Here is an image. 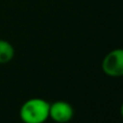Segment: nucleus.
<instances>
[{"mask_svg": "<svg viewBox=\"0 0 123 123\" xmlns=\"http://www.w3.org/2000/svg\"><path fill=\"white\" fill-rule=\"evenodd\" d=\"M102 69L105 74L112 78L123 77V49H116L104 57Z\"/></svg>", "mask_w": 123, "mask_h": 123, "instance_id": "f03ea898", "label": "nucleus"}, {"mask_svg": "<svg viewBox=\"0 0 123 123\" xmlns=\"http://www.w3.org/2000/svg\"><path fill=\"white\" fill-rule=\"evenodd\" d=\"M50 104L42 98H30L22 105L19 118L24 123H43L49 118Z\"/></svg>", "mask_w": 123, "mask_h": 123, "instance_id": "f257e3e1", "label": "nucleus"}, {"mask_svg": "<svg viewBox=\"0 0 123 123\" xmlns=\"http://www.w3.org/2000/svg\"><path fill=\"white\" fill-rule=\"evenodd\" d=\"M74 108L67 102L58 100L50 105L49 118L57 123H67L74 117Z\"/></svg>", "mask_w": 123, "mask_h": 123, "instance_id": "7ed1b4c3", "label": "nucleus"}, {"mask_svg": "<svg viewBox=\"0 0 123 123\" xmlns=\"http://www.w3.org/2000/svg\"><path fill=\"white\" fill-rule=\"evenodd\" d=\"M120 112H121V116H122V118H123V104H122V106H121V109H120Z\"/></svg>", "mask_w": 123, "mask_h": 123, "instance_id": "39448f33", "label": "nucleus"}, {"mask_svg": "<svg viewBox=\"0 0 123 123\" xmlns=\"http://www.w3.org/2000/svg\"><path fill=\"white\" fill-rule=\"evenodd\" d=\"M15 50L9 41L0 39V64H6L14 57Z\"/></svg>", "mask_w": 123, "mask_h": 123, "instance_id": "20e7f679", "label": "nucleus"}]
</instances>
